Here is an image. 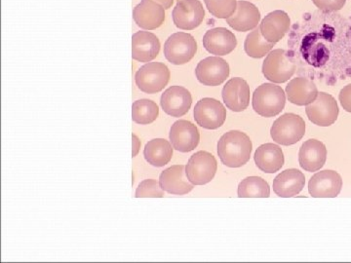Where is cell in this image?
Segmentation results:
<instances>
[{"mask_svg": "<svg viewBox=\"0 0 351 263\" xmlns=\"http://www.w3.org/2000/svg\"><path fill=\"white\" fill-rule=\"evenodd\" d=\"M253 144L246 134L240 131L226 133L218 142L221 163L230 168H239L250 160Z\"/></svg>", "mask_w": 351, "mask_h": 263, "instance_id": "obj_1", "label": "cell"}, {"mask_svg": "<svg viewBox=\"0 0 351 263\" xmlns=\"http://www.w3.org/2000/svg\"><path fill=\"white\" fill-rule=\"evenodd\" d=\"M250 86L246 80L240 77L228 80L223 88L221 96L228 110L234 112H242L250 103Z\"/></svg>", "mask_w": 351, "mask_h": 263, "instance_id": "obj_14", "label": "cell"}, {"mask_svg": "<svg viewBox=\"0 0 351 263\" xmlns=\"http://www.w3.org/2000/svg\"><path fill=\"white\" fill-rule=\"evenodd\" d=\"M135 196L137 198H161L164 196V190L156 179H145L138 184Z\"/></svg>", "mask_w": 351, "mask_h": 263, "instance_id": "obj_31", "label": "cell"}, {"mask_svg": "<svg viewBox=\"0 0 351 263\" xmlns=\"http://www.w3.org/2000/svg\"><path fill=\"white\" fill-rule=\"evenodd\" d=\"M161 188L166 192L174 195H184L195 188L186 177V166L174 165L164 170L159 177Z\"/></svg>", "mask_w": 351, "mask_h": 263, "instance_id": "obj_20", "label": "cell"}, {"mask_svg": "<svg viewBox=\"0 0 351 263\" xmlns=\"http://www.w3.org/2000/svg\"><path fill=\"white\" fill-rule=\"evenodd\" d=\"M132 138H133V157H136L140 151L141 142L136 135H133Z\"/></svg>", "mask_w": 351, "mask_h": 263, "instance_id": "obj_34", "label": "cell"}, {"mask_svg": "<svg viewBox=\"0 0 351 263\" xmlns=\"http://www.w3.org/2000/svg\"><path fill=\"white\" fill-rule=\"evenodd\" d=\"M253 108L263 117H274L285 108L286 93L276 83H265L253 94Z\"/></svg>", "mask_w": 351, "mask_h": 263, "instance_id": "obj_2", "label": "cell"}, {"mask_svg": "<svg viewBox=\"0 0 351 263\" xmlns=\"http://www.w3.org/2000/svg\"><path fill=\"white\" fill-rule=\"evenodd\" d=\"M218 170V163L213 154L198 151L189 158L186 166V177L195 186H204L214 179Z\"/></svg>", "mask_w": 351, "mask_h": 263, "instance_id": "obj_7", "label": "cell"}, {"mask_svg": "<svg viewBox=\"0 0 351 263\" xmlns=\"http://www.w3.org/2000/svg\"><path fill=\"white\" fill-rule=\"evenodd\" d=\"M133 19L141 29L154 31L164 24L165 9L152 0H142L134 8Z\"/></svg>", "mask_w": 351, "mask_h": 263, "instance_id": "obj_16", "label": "cell"}, {"mask_svg": "<svg viewBox=\"0 0 351 263\" xmlns=\"http://www.w3.org/2000/svg\"><path fill=\"white\" fill-rule=\"evenodd\" d=\"M203 46L210 54L226 56L237 48V39L234 34L226 27H215L205 34Z\"/></svg>", "mask_w": 351, "mask_h": 263, "instance_id": "obj_17", "label": "cell"}, {"mask_svg": "<svg viewBox=\"0 0 351 263\" xmlns=\"http://www.w3.org/2000/svg\"><path fill=\"white\" fill-rule=\"evenodd\" d=\"M144 155L145 160L151 165L163 167L172 159V145L164 138H154L145 145Z\"/></svg>", "mask_w": 351, "mask_h": 263, "instance_id": "obj_26", "label": "cell"}, {"mask_svg": "<svg viewBox=\"0 0 351 263\" xmlns=\"http://www.w3.org/2000/svg\"><path fill=\"white\" fill-rule=\"evenodd\" d=\"M295 71V64L282 49L270 51L263 64V75L276 84L287 82Z\"/></svg>", "mask_w": 351, "mask_h": 263, "instance_id": "obj_6", "label": "cell"}, {"mask_svg": "<svg viewBox=\"0 0 351 263\" xmlns=\"http://www.w3.org/2000/svg\"><path fill=\"white\" fill-rule=\"evenodd\" d=\"M193 97L186 88L172 86L168 88L160 99L161 108L166 114L172 117H182L191 110Z\"/></svg>", "mask_w": 351, "mask_h": 263, "instance_id": "obj_15", "label": "cell"}, {"mask_svg": "<svg viewBox=\"0 0 351 263\" xmlns=\"http://www.w3.org/2000/svg\"><path fill=\"white\" fill-rule=\"evenodd\" d=\"M285 93L290 103L300 107H306L317 98L319 92L313 80L306 77H297L288 83Z\"/></svg>", "mask_w": 351, "mask_h": 263, "instance_id": "obj_23", "label": "cell"}, {"mask_svg": "<svg viewBox=\"0 0 351 263\" xmlns=\"http://www.w3.org/2000/svg\"><path fill=\"white\" fill-rule=\"evenodd\" d=\"M256 165L267 174H274L283 167L284 154L280 147L274 144H265L258 147L254 155Z\"/></svg>", "mask_w": 351, "mask_h": 263, "instance_id": "obj_25", "label": "cell"}, {"mask_svg": "<svg viewBox=\"0 0 351 263\" xmlns=\"http://www.w3.org/2000/svg\"><path fill=\"white\" fill-rule=\"evenodd\" d=\"M226 24L234 31L251 32L258 27L261 22V12L255 4L246 0L237 1V11L226 19Z\"/></svg>", "mask_w": 351, "mask_h": 263, "instance_id": "obj_19", "label": "cell"}, {"mask_svg": "<svg viewBox=\"0 0 351 263\" xmlns=\"http://www.w3.org/2000/svg\"><path fill=\"white\" fill-rule=\"evenodd\" d=\"M152 1L157 2V3L162 5L165 10L170 9L171 7H172L173 3H174V0H152Z\"/></svg>", "mask_w": 351, "mask_h": 263, "instance_id": "obj_35", "label": "cell"}, {"mask_svg": "<svg viewBox=\"0 0 351 263\" xmlns=\"http://www.w3.org/2000/svg\"><path fill=\"white\" fill-rule=\"evenodd\" d=\"M306 184V177L301 171L288 169L277 175L274 181V191L279 197L290 198L301 193Z\"/></svg>", "mask_w": 351, "mask_h": 263, "instance_id": "obj_24", "label": "cell"}, {"mask_svg": "<svg viewBox=\"0 0 351 263\" xmlns=\"http://www.w3.org/2000/svg\"><path fill=\"white\" fill-rule=\"evenodd\" d=\"M197 52V42L188 32H176L164 44V56L175 66L188 64Z\"/></svg>", "mask_w": 351, "mask_h": 263, "instance_id": "obj_4", "label": "cell"}, {"mask_svg": "<svg viewBox=\"0 0 351 263\" xmlns=\"http://www.w3.org/2000/svg\"><path fill=\"white\" fill-rule=\"evenodd\" d=\"M314 5L325 12L339 11L346 5V0H313Z\"/></svg>", "mask_w": 351, "mask_h": 263, "instance_id": "obj_32", "label": "cell"}, {"mask_svg": "<svg viewBox=\"0 0 351 263\" xmlns=\"http://www.w3.org/2000/svg\"><path fill=\"white\" fill-rule=\"evenodd\" d=\"M195 75L205 86H219L230 76V64L219 56L208 57L198 63Z\"/></svg>", "mask_w": 351, "mask_h": 263, "instance_id": "obj_11", "label": "cell"}, {"mask_svg": "<svg viewBox=\"0 0 351 263\" xmlns=\"http://www.w3.org/2000/svg\"><path fill=\"white\" fill-rule=\"evenodd\" d=\"M270 195L269 184L261 177H248L240 182L239 197L267 198Z\"/></svg>", "mask_w": 351, "mask_h": 263, "instance_id": "obj_29", "label": "cell"}, {"mask_svg": "<svg viewBox=\"0 0 351 263\" xmlns=\"http://www.w3.org/2000/svg\"><path fill=\"white\" fill-rule=\"evenodd\" d=\"M327 160V149L320 140H306L299 152L300 166L306 172H317L322 169Z\"/></svg>", "mask_w": 351, "mask_h": 263, "instance_id": "obj_21", "label": "cell"}, {"mask_svg": "<svg viewBox=\"0 0 351 263\" xmlns=\"http://www.w3.org/2000/svg\"><path fill=\"white\" fill-rule=\"evenodd\" d=\"M343 179L336 171L316 173L308 182L309 195L314 198H335L341 193Z\"/></svg>", "mask_w": 351, "mask_h": 263, "instance_id": "obj_12", "label": "cell"}, {"mask_svg": "<svg viewBox=\"0 0 351 263\" xmlns=\"http://www.w3.org/2000/svg\"><path fill=\"white\" fill-rule=\"evenodd\" d=\"M169 138L173 149L184 153L193 151L200 142L197 127L188 120L175 122L171 127Z\"/></svg>", "mask_w": 351, "mask_h": 263, "instance_id": "obj_13", "label": "cell"}, {"mask_svg": "<svg viewBox=\"0 0 351 263\" xmlns=\"http://www.w3.org/2000/svg\"><path fill=\"white\" fill-rule=\"evenodd\" d=\"M193 115L198 125L207 130H216L225 123L226 110L216 99L204 98L196 103Z\"/></svg>", "mask_w": 351, "mask_h": 263, "instance_id": "obj_10", "label": "cell"}, {"mask_svg": "<svg viewBox=\"0 0 351 263\" xmlns=\"http://www.w3.org/2000/svg\"><path fill=\"white\" fill-rule=\"evenodd\" d=\"M172 16L178 29L193 31L202 24L205 10L199 0H178Z\"/></svg>", "mask_w": 351, "mask_h": 263, "instance_id": "obj_9", "label": "cell"}, {"mask_svg": "<svg viewBox=\"0 0 351 263\" xmlns=\"http://www.w3.org/2000/svg\"><path fill=\"white\" fill-rule=\"evenodd\" d=\"M206 8L218 19H228L237 11V0H204Z\"/></svg>", "mask_w": 351, "mask_h": 263, "instance_id": "obj_30", "label": "cell"}, {"mask_svg": "<svg viewBox=\"0 0 351 263\" xmlns=\"http://www.w3.org/2000/svg\"><path fill=\"white\" fill-rule=\"evenodd\" d=\"M169 68L163 63H147L138 68L135 75L136 85L145 94L162 91L169 82Z\"/></svg>", "mask_w": 351, "mask_h": 263, "instance_id": "obj_5", "label": "cell"}, {"mask_svg": "<svg viewBox=\"0 0 351 263\" xmlns=\"http://www.w3.org/2000/svg\"><path fill=\"white\" fill-rule=\"evenodd\" d=\"M306 112L308 119L315 125L329 127L337 121L339 105L334 97L326 92H319L317 98L306 105Z\"/></svg>", "mask_w": 351, "mask_h": 263, "instance_id": "obj_8", "label": "cell"}, {"mask_svg": "<svg viewBox=\"0 0 351 263\" xmlns=\"http://www.w3.org/2000/svg\"><path fill=\"white\" fill-rule=\"evenodd\" d=\"M291 27V19L283 10L272 11L267 14L260 24L263 38L272 43H277L286 36Z\"/></svg>", "mask_w": 351, "mask_h": 263, "instance_id": "obj_22", "label": "cell"}, {"mask_svg": "<svg viewBox=\"0 0 351 263\" xmlns=\"http://www.w3.org/2000/svg\"><path fill=\"white\" fill-rule=\"evenodd\" d=\"M306 134V122L300 115L285 113L274 121L270 129L272 140L281 145L297 144Z\"/></svg>", "mask_w": 351, "mask_h": 263, "instance_id": "obj_3", "label": "cell"}, {"mask_svg": "<svg viewBox=\"0 0 351 263\" xmlns=\"http://www.w3.org/2000/svg\"><path fill=\"white\" fill-rule=\"evenodd\" d=\"M159 115V108L154 101L143 99L134 101L132 105V119L140 125H149L156 121Z\"/></svg>", "mask_w": 351, "mask_h": 263, "instance_id": "obj_28", "label": "cell"}, {"mask_svg": "<svg viewBox=\"0 0 351 263\" xmlns=\"http://www.w3.org/2000/svg\"><path fill=\"white\" fill-rule=\"evenodd\" d=\"M160 41L149 32H137L132 36V58L140 63H149L158 56Z\"/></svg>", "mask_w": 351, "mask_h": 263, "instance_id": "obj_18", "label": "cell"}, {"mask_svg": "<svg viewBox=\"0 0 351 263\" xmlns=\"http://www.w3.org/2000/svg\"><path fill=\"white\" fill-rule=\"evenodd\" d=\"M274 45L276 43L269 42L263 38L260 27H256L245 39L244 50L249 57L261 59V58L265 57V55L267 56Z\"/></svg>", "mask_w": 351, "mask_h": 263, "instance_id": "obj_27", "label": "cell"}, {"mask_svg": "<svg viewBox=\"0 0 351 263\" xmlns=\"http://www.w3.org/2000/svg\"><path fill=\"white\" fill-rule=\"evenodd\" d=\"M339 100L343 110L351 113V83L341 90L339 95Z\"/></svg>", "mask_w": 351, "mask_h": 263, "instance_id": "obj_33", "label": "cell"}]
</instances>
